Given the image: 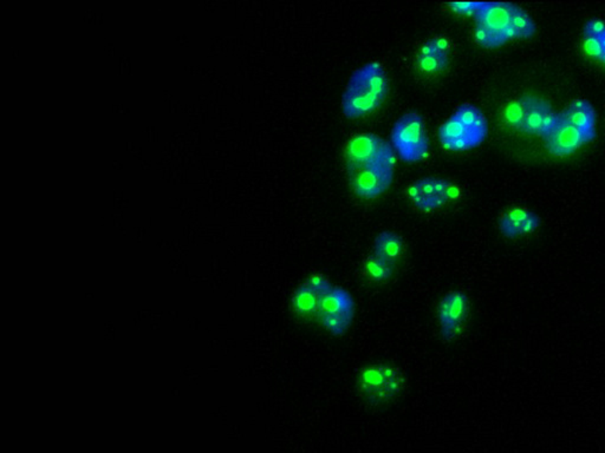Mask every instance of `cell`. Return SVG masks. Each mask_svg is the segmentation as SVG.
<instances>
[{"label": "cell", "mask_w": 605, "mask_h": 453, "mask_svg": "<svg viewBox=\"0 0 605 453\" xmlns=\"http://www.w3.org/2000/svg\"><path fill=\"white\" fill-rule=\"evenodd\" d=\"M561 118L566 120L567 123L578 127L579 130L586 132H596V113L594 108L589 110L574 111L566 109L564 113H561Z\"/></svg>", "instance_id": "cell-18"}, {"label": "cell", "mask_w": 605, "mask_h": 453, "mask_svg": "<svg viewBox=\"0 0 605 453\" xmlns=\"http://www.w3.org/2000/svg\"><path fill=\"white\" fill-rule=\"evenodd\" d=\"M605 35V23L599 19H591L584 26L585 38H597Z\"/></svg>", "instance_id": "cell-24"}, {"label": "cell", "mask_w": 605, "mask_h": 453, "mask_svg": "<svg viewBox=\"0 0 605 453\" xmlns=\"http://www.w3.org/2000/svg\"><path fill=\"white\" fill-rule=\"evenodd\" d=\"M449 182L441 179H422L408 189L410 197L422 212H432L447 202V188Z\"/></svg>", "instance_id": "cell-10"}, {"label": "cell", "mask_w": 605, "mask_h": 453, "mask_svg": "<svg viewBox=\"0 0 605 453\" xmlns=\"http://www.w3.org/2000/svg\"><path fill=\"white\" fill-rule=\"evenodd\" d=\"M522 100H523L524 109H525L524 132L529 135H540L544 116L547 111L550 110V104L534 96H524Z\"/></svg>", "instance_id": "cell-13"}, {"label": "cell", "mask_w": 605, "mask_h": 453, "mask_svg": "<svg viewBox=\"0 0 605 453\" xmlns=\"http://www.w3.org/2000/svg\"><path fill=\"white\" fill-rule=\"evenodd\" d=\"M392 145L383 141L375 134H360L347 142L345 148L347 170L350 172L360 169L383 165L395 167V152Z\"/></svg>", "instance_id": "cell-4"}, {"label": "cell", "mask_w": 605, "mask_h": 453, "mask_svg": "<svg viewBox=\"0 0 605 453\" xmlns=\"http://www.w3.org/2000/svg\"><path fill=\"white\" fill-rule=\"evenodd\" d=\"M354 314V302L345 291L332 288L320 300L318 314L320 323L334 335L345 333Z\"/></svg>", "instance_id": "cell-6"}, {"label": "cell", "mask_w": 605, "mask_h": 453, "mask_svg": "<svg viewBox=\"0 0 605 453\" xmlns=\"http://www.w3.org/2000/svg\"><path fill=\"white\" fill-rule=\"evenodd\" d=\"M331 289L332 288L317 287L306 280L293 292V300H291L293 312L302 318L316 316L320 309V300L324 294L330 292Z\"/></svg>", "instance_id": "cell-12"}, {"label": "cell", "mask_w": 605, "mask_h": 453, "mask_svg": "<svg viewBox=\"0 0 605 453\" xmlns=\"http://www.w3.org/2000/svg\"><path fill=\"white\" fill-rule=\"evenodd\" d=\"M532 214L529 210L520 208V207L507 210L500 217V222H499L502 233L509 239H514V237L523 235L524 224L529 217H532Z\"/></svg>", "instance_id": "cell-15"}, {"label": "cell", "mask_w": 605, "mask_h": 453, "mask_svg": "<svg viewBox=\"0 0 605 453\" xmlns=\"http://www.w3.org/2000/svg\"><path fill=\"white\" fill-rule=\"evenodd\" d=\"M511 26L516 32V38H520V39H527L536 33V24L532 18L529 17L523 9L518 6L516 7L513 14Z\"/></svg>", "instance_id": "cell-19"}, {"label": "cell", "mask_w": 605, "mask_h": 453, "mask_svg": "<svg viewBox=\"0 0 605 453\" xmlns=\"http://www.w3.org/2000/svg\"><path fill=\"white\" fill-rule=\"evenodd\" d=\"M596 132L579 130L578 127L567 123L566 120L561 118L559 113V122L557 127H554L550 135H547L545 141L551 154L556 156H566V155L572 154L578 148H581L584 143L594 140Z\"/></svg>", "instance_id": "cell-9"}, {"label": "cell", "mask_w": 605, "mask_h": 453, "mask_svg": "<svg viewBox=\"0 0 605 453\" xmlns=\"http://www.w3.org/2000/svg\"><path fill=\"white\" fill-rule=\"evenodd\" d=\"M516 5L500 1H482L474 14L475 41L486 48H497L516 38L511 26Z\"/></svg>", "instance_id": "cell-2"}, {"label": "cell", "mask_w": 605, "mask_h": 453, "mask_svg": "<svg viewBox=\"0 0 605 453\" xmlns=\"http://www.w3.org/2000/svg\"><path fill=\"white\" fill-rule=\"evenodd\" d=\"M591 104L589 103L588 100H574L571 103L570 107L567 108V109H570V110L574 111H583V110H589V109H591Z\"/></svg>", "instance_id": "cell-28"}, {"label": "cell", "mask_w": 605, "mask_h": 453, "mask_svg": "<svg viewBox=\"0 0 605 453\" xmlns=\"http://www.w3.org/2000/svg\"><path fill=\"white\" fill-rule=\"evenodd\" d=\"M374 251L375 256L392 266L402 258L403 242L399 235L390 231H383L376 237Z\"/></svg>", "instance_id": "cell-14"}, {"label": "cell", "mask_w": 605, "mask_h": 453, "mask_svg": "<svg viewBox=\"0 0 605 453\" xmlns=\"http://www.w3.org/2000/svg\"><path fill=\"white\" fill-rule=\"evenodd\" d=\"M351 187L362 199H376L392 186L394 168L374 165L350 172Z\"/></svg>", "instance_id": "cell-7"}, {"label": "cell", "mask_w": 605, "mask_h": 453, "mask_svg": "<svg viewBox=\"0 0 605 453\" xmlns=\"http://www.w3.org/2000/svg\"><path fill=\"white\" fill-rule=\"evenodd\" d=\"M539 226V219L536 214H532V217H529L523 226V235L525 234L532 233L533 230L537 229V226Z\"/></svg>", "instance_id": "cell-27"}, {"label": "cell", "mask_w": 605, "mask_h": 453, "mask_svg": "<svg viewBox=\"0 0 605 453\" xmlns=\"http://www.w3.org/2000/svg\"><path fill=\"white\" fill-rule=\"evenodd\" d=\"M454 118L460 120L461 123L469 127L472 130L479 131L487 135V122L482 111L471 104H462L455 113L452 115Z\"/></svg>", "instance_id": "cell-16"}, {"label": "cell", "mask_w": 605, "mask_h": 453, "mask_svg": "<svg viewBox=\"0 0 605 453\" xmlns=\"http://www.w3.org/2000/svg\"><path fill=\"white\" fill-rule=\"evenodd\" d=\"M362 271L369 281L385 282L392 276V266L378 259L375 255H369L363 260Z\"/></svg>", "instance_id": "cell-17"}, {"label": "cell", "mask_w": 605, "mask_h": 453, "mask_svg": "<svg viewBox=\"0 0 605 453\" xmlns=\"http://www.w3.org/2000/svg\"><path fill=\"white\" fill-rule=\"evenodd\" d=\"M468 314V299L462 292H451L439 307V319L444 339L452 341L461 333Z\"/></svg>", "instance_id": "cell-8"}, {"label": "cell", "mask_w": 605, "mask_h": 453, "mask_svg": "<svg viewBox=\"0 0 605 453\" xmlns=\"http://www.w3.org/2000/svg\"><path fill=\"white\" fill-rule=\"evenodd\" d=\"M461 190L459 187L455 186L453 183H449V186L447 188V199H457L460 197Z\"/></svg>", "instance_id": "cell-29"}, {"label": "cell", "mask_w": 605, "mask_h": 453, "mask_svg": "<svg viewBox=\"0 0 605 453\" xmlns=\"http://www.w3.org/2000/svg\"><path fill=\"white\" fill-rule=\"evenodd\" d=\"M406 384V378L399 368L388 365H372L360 372L358 390L365 400L380 404L399 395Z\"/></svg>", "instance_id": "cell-5"}, {"label": "cell", "mask_w": 605, "mask_h": 453, "mask_svg": "<svg viewBox=\"0 0 605 453\" xmlns=\"http://www.w3.org/2000/svg\"><path fill=\"white\" fill-rule=\"evenodd\" d=\"M482 1H453L449 3V6L457 14H466V16H474L477 11L482 6Z\"/></svg>", "instance_id": "cell-23"}, {"label": "cell", "mask_w": 605, "mask_h": 453, "mask_svg": "<svg viewBox=\"0 0 605 453\" xmlns=\"http://www.w3.org/2000/svg\"><path fill=\"white\" fill-rule=\"evenodd\" d=\"M390 145L406 163H416L427 157L429 145L424 122L419 113H408L392 127Z\"/></svg>", "instance_id": "cell-3"}, {"label": "cell", "mask_w": 605, "mask_h": 453, "mask_svg": "<svg viewBox=\"0 0 605 453\" xmlns=\"http://www.w3.org/2000/svg\"><path fill=\"white\" fill-rule=\"evenodd\" d=\"M583 50L592 58H601L605 55V35L597 38H585Z\"/></svg>", "instance_id": "cell-22"}, {"label": "cell", "mask_w": 605, "mask_h": 453, "mask_svg": "<svg viewBox=\"0 0 605 453\" xmlns=\"http://www.w3.org/2000/svg\"><path fill=\"white\" fill-rule=\"evenodd\" d=\"M388 93V80L378 63L355 70L342 97V110L347 118H360L381 107Z\"/></svg>", "instance_id": "cell-1"}, {"label": "cell", "mask_w": 605, "mask_h": 453, "mask_svg": "<svg viewBox=\"0 0 605 453\" xmlns=\"http://www.w3.org/2000/svg\"><path fill=\"white\" fill-rule=\"evenodd\" d=\"M599 61H601V62L604 63V64H605V55H603L602 57H601V58H599Z\"/></svg>", "instance_id": "cell-30"}, {"label": "cell", "mask_w": 605, "mask_h": 453, "mask_svg": "<svg viewBox=\"0 0 605 453\" xmlns=\"http://www.w3.org/2000/svg\"><path fill=\"white\" fill-rule=\"evenodd\" d=\"M439 137L444 148L454 151H464L478 147L486 135L472 130L453 116L444 122L439 129Z\"/></svg>", "instance_id": "cell-11"}, {"label": "cell", "mask_w": 605, "mask_h": 453, "mask_svg": "<svg viewBox=\"0 0 605 453\" xmlns=\"http://www.w3.org/2000/svg\"><path fill=\"white\" fill-rule=\"evenodd\" d=\"M558 122H559V115L550 109L544 116L540 136H543L544 138L546 137L547 135H550L554 131V127H557Z\"/></svg>", "instance_id": "cell-25"}, {"label": "cell", "mask_w": 605, "mask_h": 453, "mask_svg": "<svg viewBox=\"0 0 605 453\" xmlns=\"http://www.w3.org/2000/svg\"><path fill=\"white\" fill-rule=\"evenodd\" d=\"M506 122L511 127L523 130L524 118H525V109H524L523 100H513L506 107Z\"/></svg>", "instance_id": "cell-21"}, {"label": "cell", "mask_w": 605, "mask_h": 453, "mask_svg": "<svg viewBox=\"0 0 605 453\" xmlns=\"http://www.w3.org/2000/svg\"><path fill=\"white\" fill-rule=\"evenodd\" d=\"M448 55L433 53V55L417 56V66L422 73H439L447 66Z\"/></svg>", "instance_id": "cell-20"}, {"label": "cell", "mask_w": 605, "mask_h": 453, "mask_svg": "<svg viewBox=\"0 0 605 453\" xmlns=\"http://www.w3.org/2000/svg\"><path fill=\"white\" fill-rule=\"evenodd\" d=\"M427 43L432 46V48L437 53L448 55V51L451 50V41H448L446 37H435L433 39H429Z\"/></svg>", "instance_id": "cell-26"}]
</instances>
